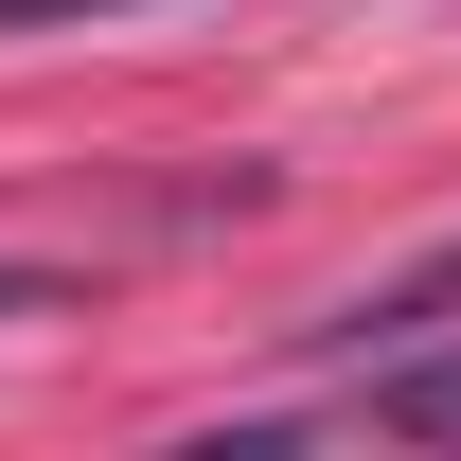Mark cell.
Wrapping results in <instances>:
<instances>
[{
    "label": "cell",
    "mask_w": 461,
    "mask_h": 461,
    "mask_svg": "<svg viewBox=\"0 0 461 461\" xmlns=\"http://www.w3.org/2000/svg\"><path fill=\"white\" fill-rule=\"evenodd\" d=\"M54 302H71L54 267H0V320H54Z\"/></svg>",
    "instance_id": "3"
},
{
    "label": "cell",
    "mask_w": 461,
    "mask_h": 461,
    "mask_svg": "<svg viewBox=\"0 0 461 461\" xmlns=\"http://www.w3.org/2000/svg\"><path fill=\"white\" fill-rule=\"evenodd\" d=\"M355 426L461 444V320H426V338H355Z\"/></svg>",
    "instance_id": "1"
},
{
    "label": "cell",
    "mask_w": 461,
    "mask_h": 461,
    "mask_svg": "<svg viewBox=\"0 0 461 461\" xmlns=\"http://www.w3.org/2000/svg\"><path fill=\"white\" fill-rule=\"evenodd\" d=\"M71 18H142V0H0V36H71Z\"/></svg>",
    "instance_id": "2"
}]
</instances>
